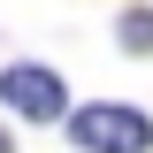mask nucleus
<instances>
[{"instance_id":"f257e3e1","label":"nucleus","mask_w":153,"mask_h":153,"mask_svg":"<svg viewBox=\"0 0 153 153\" xmlns=\"http://www.w3.org/2000/svg\"><path fill=\"white\" fill-rule=\"evenodd\" d=\"M69 130H76L84 153H146V146H153V123H146L138 107H84Z\"/></svg>"},{"instance_id":"f03ea898","label":"nucleus","mask_w":153,"mask_h":153,"mask_svg":"<svg viewBox=\"0 0 153 153\" xmlns=\"http://www.w3.org/2000/svg\"><path fill=\"white\" fill-rule=\"evenodd\" d=\"M0 92H8V107H16V115H31V123H54L61 100H69V92H61V76H54V69H31V61L0 76Z\"/></svg>"},{"instance_id":"7ed1b4c3","label":"nucleus","mask_w":153,"mask_h":153,"mask_svg":"<svg viewBox=\"0 0 153 153\" xmlns=\"http://www.w3.org/2000/svg\"><path fill=\"white\" fill-rule=\"evenodd\" d=\"M123 46L130 54H153V16H123Z\"/></svg>"},{"instance_id":"20e7f679","label":"nucleus","mask_w":153,"mask_h":153,"mask_svg":"<svg viewBox=\"0 0 153 153\" xmlns=\"http://www.w3.org/2000/svg\"><path fill=\"white\" fill-rule=\"evenodd\" d=\"M0 153H8V130H0Z\"/></svg>"}]
</instances>
